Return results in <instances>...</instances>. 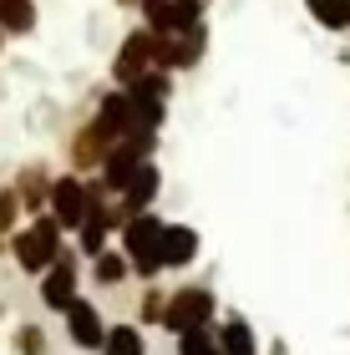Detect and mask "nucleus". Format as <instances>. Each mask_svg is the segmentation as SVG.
Returning a JSON list of instances; mask_svg holds the SVG:
<instances>
[{"label":"nucleus","instance_id":"nucleus-1","mask_svg":"<svg viewBox=\"0 0 350 355\" xmlns=\"http://www.w3.org/2000/svg\"><path fill=\"white\" fill-rule=\"evenodd\" d=\"M61 249H67V229H61L51 214L26 218L21 229L10 234V259H15V269H21V274H30V279H41V274L56 264Z\"/></svg>","mask_w":350,"mask_h":355},{"label":"nucleus","instance_id":"nucleus-2","mask_svg":"<svg viewBox=\"0 0 350 355\" xmlns=\"http://www.w3.org/2000/svg\"><path fill=\"white\" fill-rule=\"evenodd\" d=\"M163 229H168V218H157L152 208L117 229V249L132 259V279H142V284H157V274H168L163 269Z\"/></svg>","mask_w":350,"mask_h":355},{"label":"nucleus","instance_id":"nucleus-3","mask_svg":"<svg viewBox=\"0 0 350 355\" xmlns=\"http://www.w3.org/2000/svg\"><path fill=\"white\" fill-rule=\"evenodd\" d=\"M36 295L51 315H67L71 304L82 300V254H76V244H67L56 254V264L36 279Z\"/></svg>","mask_w":350,"mask_h":355},{"label":"nucleus","instance_id":"nucleus-4","mask_svg":"<svg viewBox=\"0 0 350 355\" xmlns=\"http://www.w3.org/2000/svg\"><path fill=\"white\" fill-rule=\"evenodd\" d=\"M218 320V295L209 284H178L168 295V310H163V325L157 330H168V335H183V330H193V325H213Z\"/></svg>","mask_w":350,"mask_h":355},{"label":"nucleus","instance_id":"nucleus-5","mask_svg":"<svg viewBox=\"0 0 350 355\" xmlns=\"http://www.w3.org/2000/svg\"><path fill=\"white\" fill-rule=\"evenodd\" d=\"M46 214H51L61 229H67V239H71L76 229H82V218L91 214V178H82V173H56Z\"/></svg>","mask_w":350,"mask_h":355},{"label":"nucleus","instance_id":"nucleus-6","mask_svg":"<svg viewBox=\"0 0 350 355\" xmlns=\"http://www.w3.org/2000/svg\"><path fill=\"white\" fill-rule=\"evenodd\" d=\"M137 10L152 36H178V31H193L209 21V0H142Z\"/></svg>","mask_w":350,"mask_h":355},{"label":"nucleus","instance_id":"nucleus-7","mask_svg":"<svg viewBox=\"0 0 350 355\" xmlns=\"http://www.w3.org/2000/svg\"><path fill=\"white\" fill-rule=\"evenodd\" d=\"M203 56H209V21L193 26V31H178V36H157V61L152 67L183 76V71H193Z\"/></svg>","mask_w":350,"mask_h":355},{"label":"nucleus","instance_id":"nucleus-8","mask_svg":"<svg viewBox=\"0 0 350 355\" xmlns=\"http://www.w3.org/2000/svg\"><path fill=\"white\" fill-rule=\"evenodd\" d=\"M157 61V36L148 26H132L127 36L117 41V56H112V87H127L132 76H142Z\"/></svg>","mask_w":350,"mask_h":355},{"label":"nucleus","instance_id":"nucleus-9","mask_svg":"<svg viewBox=\"0 0 350 355\" xmlns=\"http://www.w3.org/2000/svg\"><path fill=\"white\" fill-rule=\"evenodd\" d=\"M107 153H112V137H107V127H102L97 117H87V122L71 132V148H67L71 173H82V178H87V173H102Z\"/></svg>","mask_w":350,"mask_h":355},{"label":"nucleus","instance_id":"nucleus-10","mask_svg":"<svg viewBox=\"0 0 350 355\" xmlns=\"http://www.w3.org/2000/svg\"><path fill=\"white\" fill-rule=\"evenodd\" d=\"M157 193H163V168H157L152 157H148V163H142V168L132 173V183H127V188L117 193V229H122L127 218L148 214V208L157 203Z\"/></svg>","mask_w":350,"mask_h":355},{"label":"nucleus","instance_id":"nucleus-11","mask_svg":"<svg viewBox=\"0 0 350 355\" xmlns=\"http://www.w3.org/2000/svg\"><path fill=\"white\" fill-rule=\"evenodd\" d=\"M61 320H67V340H71L76 350H87V355H102V340H107V320H102V310H97V304H91L87 295L76 300V304H71V310L61 315Z\"/></svg>","mask_w":350,"mask_h":355},{"label":"nucleus","instance_id":"nucleus-12","mask_svg":"<svg viewBox=\"0 0 350 355\" xmlns=\"http://www.w3.org/2000/svg\"><path fill=\"white\" fill-rule=\"evenodd\" d=\"M198 254H203V239H198L193 223H168V229H163V269L168 274L193 269Z\"/></svg>","mask_w":350,"mask_h":355},{"label":"nucleus","instance_id":"nucleus-13","mask_svg":"<svg viewBox=\"0 0 350 355\" xmlns=\"http://www.w3.org/2000/svg\"><path fill=\"white\" fill-rule=\"evenodd\" d=\"M51 183L56 178L46 173V163H26L21 173H15V198H21V208H26V218H36V214H46V203H51Z\"/></svg>","mask_w":350,"mask_h":355},{"label":"nucleus","instance_id":"nucleus-14","mask_svg":"<svg viewBox=\"0 0 350 355\" xmlns=\"http://www.w3.org/2000/svg\"><path fill=\"white\" fill-rule=\"evenodd\" d=\"M213 340H218L224 355H259V335H254L249 315H238V310H229L224 320H213Z\"/></svg>","mask_w":350,"mask_h":355},{"label":"nucleus","instance_id":"nucleus-15","mask_svg":"<svg viewBox=\"0 0 350 355\" xmlns=\"http://www.w3.org/2000/svg\"><path fill=\"white\" fill-rule=\"evenodd\" d=\"M87 279L97 284V289H117V284H127V279H132V259H127V254L112 244L107 254H97V259L87 264Z\"/></svg>","mask_w":350,"mask_h":355},{"label":"nucleus","instance_id":"nucleus-16","mask_svg":"<svg viewBox=\"0 0 350 355\" xmlns=\"http://www.w3.org/2000/svg\"><path fill=\"white\" fill-rule=\"evenodd\" d=\"M102 355H148V330L142 325H107V340H102Z\"/></svg>","mask_w":350,"mask_h":355},{"label":"nucleus","instance_id":"nucleus-17","mask_svg":"<svg viewBox=\"0 0 350 355\" xmlns=\"http://www.w3.org/2000/svg\"><path fill=\"white\" fill-rule=\"evenodd\" d=\"M0 31L6 36H30L36 31V0H0Z\"/></svg>","mask_w":350,"mask_h":355},{"label":"nucleus","instance_id":"nucleus-18","mask_svg":"<svg viewBox=\"0 0 350 355\" xmlns=\"http://www.w3.org/2000/svg\"><path fill=\"white\" fill-rule=\"evenodd\" d=\"M127 92H132V96H142V102H168V96H173V71H163V67H148L142 76H132V82H127Z\"/></svg>","mask_w":350,"mask_h":355},{"label":"nucleus","instance_id":"nucleus-19","mask_svg":"<svg viewBox=\"0 0 350 355\" xmlns=\"http://www.w3.org/2000/svg\"><path fill=\"white\" fill-rule=\"evenodd\" d=\"M10 350H15V355H51V335H46V325L26 320V325L10 330Z\"/></svg>","mask_w":350,"mask_h":355},{"label":"nucleus","instance_id":"nucleus-20","mask_svg":"<svg viewBox=\"0 0 350 355\" xmlns=\"http://www.w3.org/2000/svg\"><path fill=\"white\" fill-rule=\"evenodd\" d=\"M163 310H168V289L142 284V295H137V325H163Z\"/></svg>","mask_w":350,"mask_h":355},{"label":"nucleus","instance_id":"nucleus-21","mask_svg":"<svg viewBox=\"0 0 350 355\" xmlns=\"http://www.w3.org/2000/svg\"><path fill=\"white\" fill-rule=\"evenodd\" d=\"M173 340H178V355H209V350H218V340H213V325H193V330L173 335Z\"/></svg>","mask_w":350,"mask_h":355},{"label":"nucleus","instance_id":"nucleus-22","mask_svg":"<svg viewBox=\"0 0 350 355\" xmlns=\"http://www.w3.org/2000/svg\"><path fill=\"white\" fill-rule=\"evenodd\" d=\"M305 15L315 26H325V31H335V36H345V26H340V10H335V0H305Z\"/></svg>","mask_w":350,"mask_h":355},{"label":"nucleus","instance_id":"nucleus-23","mask_svg":"<svg viewBox=\"0 0 350 355\" xmlns=\"http://www.w3.org/2000/svg\"><path fill=\"white\" fill-rule=\"evenodd\" d=\"M335 10H340V26L350 31V0H335Z\"/></svg>","mask_w":350,"mask_h":355},{"label":"nucleus","instance_id":"nucleus-24","mask_svg":"<svg viewBox=\"0 0 350 355\" xmlns=\"http://www.w3.org/2000/svg\"><path fill=\"white\" fill-rule=\"evenodd\" d=\"M0 320H6V300H0Z\"/></svg>","mask_w":350,"mask_h":355},{"label":"nucleus","instance_id":"nucleus-25","mask_svg":"<svg viewBox=\"0 0 350 355\" xmlns=\"http://www.w3.org/2000/svg\"><path fill=\"white\" fill-rule=\"evenodd\" d=\"M0 46H6V31H0Z\"/></svg>","mask_w":350,"mask_h":355},{"label":"nucleus","instance_id":"nucleus-26","mask_svg":"<svg viewBox=\"0 0 350 355\" xmlns=\"http://www.w3.org/2000/svg\"><path fill=\"white\" fill-rule=\"evenodd\" d=\"M209 355H224V350H209Z\"/></svg>","mask_w":350,"mask_h":355}]
</instances>
